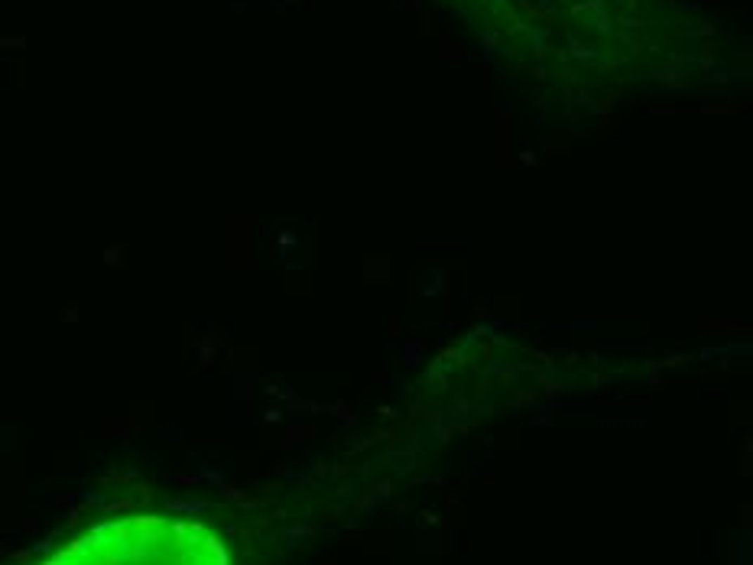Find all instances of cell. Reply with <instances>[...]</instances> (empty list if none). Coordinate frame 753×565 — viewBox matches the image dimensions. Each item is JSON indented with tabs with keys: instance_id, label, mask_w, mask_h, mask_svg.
I'll use <instances>...</instances> for the list:
<instances>
[{
	"instance_id": "obj_1",
	"label": "cell",
	"mask_w": 753,
	"mask_h": 565,
	"mask_svg": "<svg viewBox=\"0 0 753 565\" xmlns=\"http://www.w3.org/2000/svg\"><path fill=\"white\" fill-rule=\"evenodd\" d=\"M43 565H228V552L202 523L127 516L94 526Z\"/></svg>"
}]
</instances>
